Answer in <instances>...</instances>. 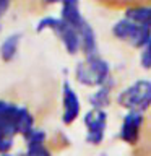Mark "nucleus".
<instances>
[{
  "instance_id": "11",
  "label": "nucleus",
  "mask_w": 151,
  "mask_h": 156,
  "mask_svg": "<svg viewBox=\"0 0 151 156\" xmlns=\"http://www.w3.org/2000/svg\"><path fill=\"white\" fill-rule=\"evenodd\" d=\"M78 33H80L81 37V47L85 51L86 55H96V36L93 28L88 24L86 21L78 28Z\"/></svg>"
},
{
  "instance_id": "10",
  "label": "nucleus",
  "mask_w": 151,
  "mask_h": 156,
  "mask_svg": "<svg viewBox=\"0 0 151 156\" xmlns=\"http://www.w3.org/2000/svg\"><path fill=\"white\" fill-rule=\"evenodd\" d=\"M62 2V20H65L68 24L78 31V28L85 23V18L81 16L78 8V0H60Z\"/></svg>"
},
{
  "instance_id": "18",
  "label": "nucleus",
  "mask_w": 151,
  "mask_h": 156,
  "mask_svg": "<svg viewBox=\"0 0 151 156\" xmlns=\"http://www.w3.org/2000/svg\"><path fill=\"white\" fill-rule=\"evenodd\" d=\"M47 2H51V3H54V2H60V0H47Z\"/></svg>"
},
{
  "instance_id": "13",
  "label": "nucleus",
  "mask_w": 151,
  "mask_h": 156,
  "mask_svg": "<svg viewBox=\"0 0 151 156\" xmlns=\"http://www.w3.org/2000/svg\"><path fill=\"white\" fill-rule=\"evenodd\" d=\"M127 18L132 21L151 28V7H135L127 10Z\"/></svg>"
},
{
  "instance_id": "6",
  "label": "nucleus",
  "mask_w": 151,
  "mask_h": 156,
  "mask_svg": "<svg viewBox=\"0 0 151 156\" xmlns=\"http://www.w3.org/2000/svg\"><path fill=\"white\" fill-rule=\"evenodd\" d=\"M23 107L10 104V102L0 101V133L13 136L19 133V115Z\"/></svg>"
},
{
  "instance_id": "3",
  "label": "nucleus",
  "mask_w": 151,
  "mask_h": 156,
  "mask_svg": "<svg viewBox=\"0 0 151 156\" xmlns=\"http://www.w3.org/2000/svg\"><path fill=\"white\" fill-rule=\"evenodd\" d=\"M42 29H52L54 33L60 37V41L63 42L67 52L70 54H76V51L81 47V37L80 33L76 31L72 24H68L65 20L62 18H44L39 21L37 31H42Z\"/></svg>"
},
{
  "instance_id": "12",
  "label": "nucleus",
  "mask_w": 151,
  "mask_h": 156,
  "mask_svg": "<svg viewBox=\"0 0 151 156\" xmlns=\"http://www.w3.org/2000/svg\"><path fill=\"white\" fill-rule=\"evenodd\" d=\"M18 44H19V34H12L8 36L0 46V57L5 62H10L16 55L18 52Z\"/></svg>"
},
{
  "instance_id": "7",
  "label": "nucleus",
  "mask_w": 151,
  "mask_h": 156,
  "mask_svg": "<svg viewBox=\"0 0 151 156\" xmlns=\"http://www.w3.org/2000/svg\"><path fill=\"white\" fill-rule=\"evenodd\" d=\"M141 127H143V112L128 111L120 127V138L128 145H136L141 136Z\"/></svg>"
},
{
  "instance_id": "17",
  "label": "nucleus",
  "mask_w": 151,
  "mask_h": 156,
  "mask_svg": "<svg viewBox=\"0 0 151 156\" xmlns=\"http://www.w3.org/2000/svg\"><path fill=\"white\" fill-rule=\"evenodd\" d=\"M141 143H145V146H148V150H151V130L146 132V136L143 138V141Z\"/></svg>"
},
{
  "instance_id": "5",
  "label": "nucleus",
  "mask_w": 151,
  "mask_h": 156,
  "mask_svg": "<svg viewBox=\"0 0 151 156\" xmlns=\"http://www.w3.org/2000/svg\"><path fill=\"white\" fill-rule=\"evenodd\" d=\"M107 124L106 112L99 107H93L85 115V125H86V141L91 145H99L104 140V130Z\"/></svg>"
},
{
  "instance_id": "9",
  "label": "nucleus",
  "mask_w": 151,
  "mask_h": 156,
  "mask_svg": "<svg viewBox=\"0 0 151 156\" xmlns=\"http://www.w3.org/2000/svg\"><path fill=\"white\" fill-rule=\"evenodd\" d=\"M28 141V150L23 156H51L49 150L44 146V140L46 135L41 130H33L29 135L24 136Z\"/></svg>"
},
{
  "instance_id": "19",
  "label": "nucleus",
  "mask_w": 151,
  "mask_h": 156,
  "mask_svg": "<svg viewBox=\"0 0 151 156\" xmlns=\"http://www.w3.org/2000/svg\"><path fill=\"white\" fill-rule=\"evenodd\" d=\"M0 156H12V154H8V153H2Z\"/></svg>"
},
{
  "instance_id": "1",
  "label": "nucleus",
  "mask_w": 151,
  "mask_h": 156,
  "mask_svg": "<svg viewBox=\"0 0 151 156\" xmlns=\"http://www.w3.org/2000/svg\"><path fill=\"white\" fill-rule=\"evenodd\" d=\"M117 102L128 111H146L151 106V81L136 80L120 93Z\"/></svg>"
},
{
  "instance_id": "4",
  "label": "nucleus",
  "mask_w": 151,
  "mask_h": 156,
  "mask_svg": "<svg viewBox=\"0 0 151 156\" xmlns=\"http://www.w3.org/2000/svg\"><path fill=\"white\" fill-rule=\"evenodd\" d=\"M112 33H114V36L117 39L128 42L133 47H145L151 39V28L138 24L128 18L115 23Z\"/></svg>"
},
{
  "instance_id": "16",
  "label": "nucleus",
  "mask_w": 151,
  "mask_h": 156,
  "mask_svg": "<svg viewBox=\"0 0 151 156\" xmlns=\"http://www.w3.org/2000/svg\"><path fill=\"white\" fill-rule=\"evenodd\" d=\"M8 5H10V0H0V16H2L5 12H7Z\"/></svg>"
},
{
  "instance_id": "14",
  "label": "nucleus",
  "mask_w": 151,
  "mask_h": 156,
  "mask_svg": "<svg viewBox=\"0 0 151 156\" xmlns=\"http://www.w3.org/2000/svg\"><path fill=\"white\" fill-rule=\"evenodd\" d=\"M91 106L93 107H99V109H102L104 106L109 104V90H107L106 86H102L99 91H96L94 94L91 96Z\"/></svg>"
},
{
  "instance_id": "8",
  "label": "nucleus",
  "mask_w": 151,
  "mask_h": 156,
  "mask_svg": "<svg viewBox=\"0 0 151 156\" xmlns=\"http://www.w3.org/2000/svg\"><path fill=\"white\" fill-rule=\"evenodd\" d=\"M80 115V99H78L75 90L70 86V83H63V124H73L76 117Z\"/></svg>"
},
{
  "instance_id": "2",
  "label": "nucleus",
  "mask_w": 151,
  "mask_h": 156,
  "mask_svg": "<svg viewBox=\"0 0 151 156\" xmlns=\"http://www.w3.org/2000/svg\"><path fill=\"white\" fill-rule=\"evenodd\" d=\"M109 63L97 55H88L86 62L78 63L76 80L86 86H102L109 80Z\"/></svg>"
},
{
  "instance_id": "15",
  "label": "nucleus",
  "mask_w": 151,
  "mask_h": 156,
  "mask_svg": "<svg viewBox=\"0 0 151 156\" xmlns=\"http://www.w3.org/2000/svg\"><path fill=\"white\" fill-rule=\"evenodd\" d=\"M141 65L143 68H151V39L149 42L143 47V52H141Z\"/></svg>"
}]
</instances>
